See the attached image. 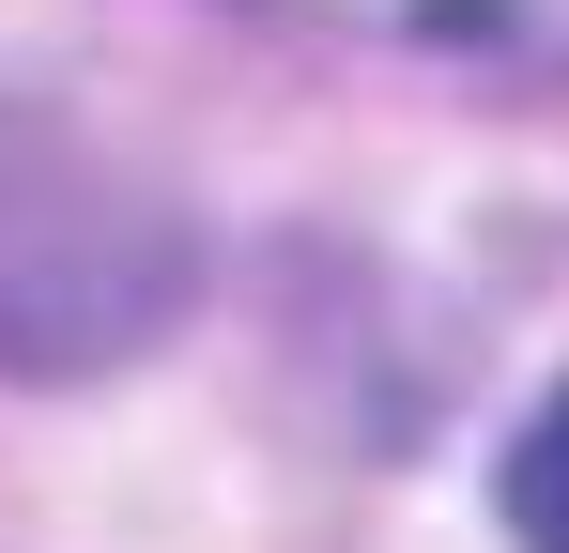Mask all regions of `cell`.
I'll use <instances>...</instances> for the list:
<instances>
[{
  "mask_svg": "<svg viewBox=\"0 0 569 553\" xmlns=\"http://www.w3.org/2000/svg\"><path fill=\"white\" fill-rule=\"evenodd\" d=\"M308 31H385V47H569V0H262Z\"/></svg>",
  "mask_w": 569,
  "mask_h": 553,
  "instance_id": "obj_1",
  "label": "cell"
},
{
  "mask_svg": "<svg viewBox=\"0 0 569 553\" xmlns=\"http://www.w3.org/2000/svg\"><path fill=\"white\" fill-rule=\"evenodd\" d=\"M508 539H523V553H569V384H555V415L508 446Z\"/></svg>",
  "mask_w": 569,
  "mask_h": 553,
  "instance_id": "obj_2",
  "label": "cell"
}]
</instances>
